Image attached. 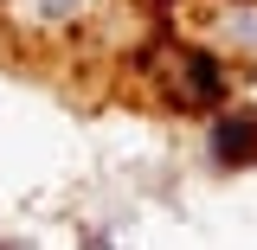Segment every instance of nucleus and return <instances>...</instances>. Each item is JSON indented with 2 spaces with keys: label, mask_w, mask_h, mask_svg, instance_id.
Instances as JSON below:
<instances>
[{
  "label": "nucleus",
  "mask_w": 257,
  "mask_h": 250,
  "mask_svg": "<svg viewBox=\"0 0 257 250\" xmlns=\"http://www.w3.org/2000/svg\"><path fill=\"white\" fill-rule=\"evenodd\" d=\"M206 167L212 173H257V103L231 96L206 116Z\"/></svg>",
  "instance_id": "nucleus-3"
},
{
  "label": "nucleus",
  "mask_w": 257,
  "mask_h": 250,
  "mask_svg": "<svg viewBox=\"0 0 257 250\" xmlns=\"http://www.w3.org/2000/svg\"><path fill=\"white\" fill-rule=\"evenodd\" d=\"M142 64L161 77V103H167L174 116H212V109H225V103L238 96V71H231L219 52L180 39L174 26L142 52Z\"/></svg>",
  "instance_id": "nucleus-1"
},
{
  "label": "nucleus",
  "mask_w": 257,
  "mask_h": 250,
  "mask_svg": "<svg viewBox=\"0 0 257 250\" xmlns=\"http://www.w3.org/2000/svg\"><path fill=\"white\" fill-rule=\"evenodd\" d=\"M0 250H26V237H0Z\"/></svg>",
  "instance_id": "nucleus-5"
},
{
  "label": "nucleus",
  "mask_w": 257,
  "mask_h": 250,
  "mask_svg": "<svg viewBox=\"0 0 257 250\" xmlns=\"http://www.w3.org/2000/svg\"><path fill=\"white\" fill-rule=\"evenodd\" d=\"M155 7H180V0H155Z\"/></svg>",
  "instance_id": "nucleus-6"
},
{
  "label": "nucleus",
  "mask_w": 257,
  "mask_h": 250,
  "mask_svg": "<svg viewBox=\"0 0 257 250\" xmlns=\"http://www.w3.org/2000/svg\"><path fill=\"white\" fill-rule=\"evenodd\" d=\"M174 32L219 52L231 71H257V0H180Z\"/></svg>",
  "instance_id": "nucleus-2"
},
{
  "label": "nucleus",
  "mask_w": 257,
  "mask_h": 250,
  "mask_svg": "<svg viewBox=\"0 0 257 250\" xmlns=\"http://www.w3.org/2000/svg\"><path fill=\"white\" fill-rule=\"evenodd\" d=\"M109 13V0H7V20L26 39H71Z\"/></svg>",
  "instance_id": "nucleus-4"
},
{
  "label": "nucleus",
  "mask_w": 257,
  "mask_h": 250,
  "mask_svg": "<svg viewBox=\"0 0 257 250\" xmlns=\"http://www.w3.org/2000/svg\"><path fill=\"white\" fill-rule=\"evenodd\" d=\"M0 7H7V0H0Z\"/></svg>",
  "instance_id": "nucleus-7"
}]
</instances>
